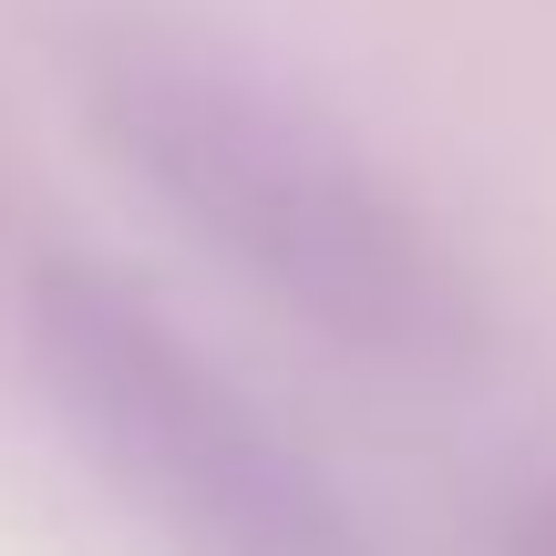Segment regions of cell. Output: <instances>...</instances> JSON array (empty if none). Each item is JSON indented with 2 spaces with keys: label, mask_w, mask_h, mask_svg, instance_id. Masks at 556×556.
I'll list each match as a JSON object with an SVG mask.
<instances>
[{
  "label": "cell",
  "mask_w": 556,
  "mask_h": 556,
  "mask_svg": "<svg viewBox=\"0 0 556 556\" xmlns=\"http://www.w3.org/2000/svg\"><path fill=\"white\" fill-rule=\"evenodd\" d=\"M93 124L144 176V197L197 227L248 289H268L309 340L402 381L484 361L495 319L464 248L351 135H330L238 52L165 21H114L93 41Z\"/></svg>",
  "instance_id": "6da1fadb"
},
{
  "label": "cell",
  "mask_w": 556,
  "mask_h": 556,
  "mask_svg": "<svg viewBox=\"0 0 556 556\" xmlns=\"http://www.w3.org/2000/svg\"><path fill=\"white\" fill-rule=\"evenodd\" d=\"M31 371L93 475L176 556H381L330 475L103 268L31 278Z\"/></svg>",
  "instance_id": "7a4b0ae2"
},
{
  "label": "cell",
  "mask_w": 556,
  "mask_h": 556,
  "mask_svg": "<svg viewBox=\"0 0 556 556\" xmlns=\"http://www.w3.org/2000/svg\"><path fill=\"white\" fill-rule=\"evenodd\" d=\"M495 556H556V475H546V484H526V495L505 505Z\"/></svg>",
  "instance_id": "3957f363"
}]
</instances>
